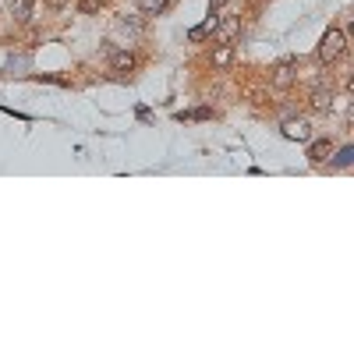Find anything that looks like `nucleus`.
<instances>
[{
	"label": "nucleus",
	"mask_w": 354,
	"mask_h": 354,
	"mask_svg": "<svg viewBox=\"0 0 354 354\" xmlns=\"http://www.w3.org/2000/svg\"><path fill=\"white\" fill-rule=\"evenodd\" d=\"M174 0H135V8L142 18H156V15H167Z\"/></svg>",
	"instance_id": "1a4fd4ad"
},
{
	"label": "nucleus",
	"mask_w": 354,
	"mask_h": 354,
	"mask_svg": "<svg viewBox=\"0 0 354 354\" xmlns=\"http://www.w3.org/2000/svg\"><path fill=\"white\" fill-rule=\"evenodd\" d=\"M103 4L106 0H78V11L82 15H96V11H103Z\"/></svg>",
	"instance_id": "f8f14e48"
},
{
	"label": "nucleus",
	"mask_w": 354,
	"mask_h": 354,
	"mask_svg": "<svg viewBox=\"0 0 354 354\" xmlns=\"http://www.w3.org/2000/svg\"><path fill=\"white\" fill-rule=\"evenodd\" d=\"M344 53H347V32H344L340 25H333V28H326V32H322V39H319V46H315V64H319V68H333Z\"/></svg>",
	"instance_id": "f257e3e1"
},
{
	"label": "nucleus",
	"mask_w": 354,
	"mask_h": 354,
	"mask_svg": "<svg viewBox=\"0 0 354 354\" xmlns=\"http://www.w3.org/2000/svg\"><path fill=\"white\" fill-rule=\"evenodd\" d=\"M298 68H301V57H280L273 64V75H270V85L277 93H287V88L298 82Z\"/></svg>",
	"instance_id": "f03ea898"
},
{
	"label": "nucleus",
	"mask_w": 354,
	"mask_h": 354,
	"mask_svg": "<svg viewBox=\"0 0 354 354\" xmlns=\"http://www.w3.org/2000/svg\"><path fill=\"white\" fill-rule=\"evenodd\" d=\"M280 135L287 138V142H308L315 131H312V121H308V117H298V113H290V117H283V121H280Z\"/></svg>",
	"instance_id": "7ed1b4c3"
},
{
	"label": "nucleus",
	"mask_w": 354,
	"mask_h": 354,
	"mask_svg": "<svg viewBox=\"0 0 354 354\" xmlns=\"http://www.w3.org/2000/svg\"><path fill=\"white\" fill-rule=\"evenodd\" d=\"M117 25L128 28V32H142V21L138 18H117Z\"/></svg>",
	"instance_id": "ddd939ff"
},
{
	"label": "nucleus",
	"mask_w": 354,
	"mask_h": 354,
	"mask_svg": "<svg viewBox=\"0 0 354 354\" xmlns=\"http://www.w3.org/2000/svg\"><path fill=\"white\" fill-rule=\"evenodd\" d=\"M351 163H354V145H344V149L330 153V160H326V167H330V170H347Z\"/></svg>",
	"instance_id": "9b49d317"
},
{
	"label": "nucleus",
	"mask_w": 354,
	"mask_h": 354,
	"mask_svg": "<svg viewBox=\"0 0 354 354\" xmlns=\"http://www.w3.org/2000/svg\"><path fill=\"white\" fill-rule=\"evenodd\" d=\"M138 64H142V61H138L135 50H117V53H110V71H117V75H131Z\"/></svg>",
	"instance_id": "6e6552de"
},
{
	"label": "nucleus",
	"mask_w": 354,
	"mask_h": 354,
	"mask_svg": "<svg viewBox=\"0 0 354 354\" xmlns=\"http://www.w3.org/2000/svg\"><path fill=\"white\" fill-rule=\"evenodd\" d=\"M32 11H36V0H11V8H8V15L21 25L32 21Z\"/></svg>",
	"instance_id": "9d476101"
},
{
	"label": "nucleus",
	"mask_w": 354,
	"mask_h": 354,
	"mask_svg": "<svg viewBox=\"0 0 354 354\" xmlns=\"http://www.w3.org/2000/svg\"><path fill=\"white\" fill-rule=\"evenodd\" d=\"M330 153H333V138H308L305 142V156H308V163L312 167H322V163H326L330 160Z\"/></svg>",
	"instance_id": "423d86ee"
},
{
	"label": "nucleus",
	"mask_w": 354,
	"mask_h": 354,
	"mask_svg": "<svg viewBox=\"0 0 354 354\" xmlns=\"http://www.w3.org/2000/svg\"><path fill=\"white\" fill-rule=\"evenodd\" d=\"M209 36H213L216 43H234V39L241 36V18H238V15H234V18H220V21L213 25Z\"/></svg>",
	"instance_id": "0eeeda50"
},
{
	"label": "nucleus",
	"mask_w": 354,
	"mask_h": 354,
	"mask_svg": "<svg viewBox=\"0 0 354 354\" xmlns=\"http://www.w3.org/2000/svg\"><path fill=\"white\" fill-rule=\"evenodd\" d=\"M333 100H337L333 88L319 78V82L312 85V93H308V110H312V113H330V110H333Z\"/></svg>",
	"instance_id": "20e7f679"
},
{
	"label": "nucleus",
	"mask_w": 354,
	"mask_h": 354,
	"mask_svg": "<svg viewBox=\"0 0 354 354\" xmlns=\"http://www.w3.org/2000/svg\"><path fill=\"white\" fill-rule=\"evenodd\" d=\"M227 4H230V0H209V15H220Z\"/></svg>",
	"instance_id": "4468645a"
},
{
	"label": "nucleus",
	"mask_w": 354,
	"mask_h": 354,
	"mask_svg": "<svg viewBox=\"0 0 354 354\" xmlns=\"http://www.w3.org/2000/svg\"><path fill=\"white\" fill-rule=\"evenodd\" d=\"M234 61H238V46H234V43H216L209 50V68L213 71H230Z\"/></svg>",
	"instance_id": "39448f33"
}]
</instances>
